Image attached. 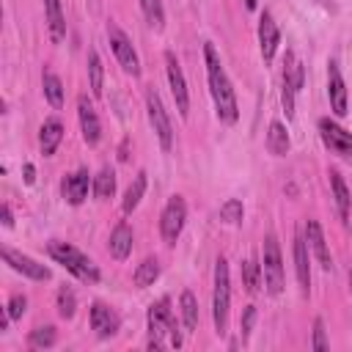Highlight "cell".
<instances>
[{"label": "cell", "instance_id": "6da1fadb", "mask_svg": "<svg viewBox=\"0 0 352 352\" xmlns=\"http://www.w3.org/2000/svg\"><path fill=\"white\" fill-rule=\"evenodd\" d=\"M204 60H206V80H209V94L214 99V110L217 118L223 124H234L239 118V107H236V94L234 85L220 63V55L214 52L212 44H204Z\"/></svg>", "mask_w": 352, "mask_h": 352}, {"label": "cell", "instance_id": "7a4b0ae2", "mask_svg": "<svg viewBox=\"0 0 352 352\" xmlns=\"http://www.w3.org/2000/svg\"><path fill=\"white\" fill-rule=\"evenodd\" d=\"M148 333H151V341H148V349H162L168 338L170 346H182V333L176 327V319H173V311H170V300L168 297H160L157 302L148 305Z\"/></svg>", "mask_w": 352, "mask_h": 352}, {"label": "cell", "instance_id": "3957f363", "mask_svg": "<svg viewBox=\"0 0 352 352\" xmlns=\"http://www.w3.org/2000/svg\"><path fill=\"white\" fill-rule=\"evenodd\" d=\"M47 253H50L58 264H63L74 278H80V280H85V283H96V280H99V270H96V264H94L82 250H77L74 245L52 239V242L47 245Z\"/></svg>", "mask_w": 352, "mask_h": 352}, {"label": "cell", "instance_id": "277c9868", "mask_svg": "<svg viewBox=\"0 0 352 352\" xmlns=\"http://www.w3.org/2000/svg\"><path fill=\"white\" fill-rule=\"evenodd\" d=\"M228 308H231V272L228 261L217 258L214 261V292H212V319L217 336H226L228 330Z\"/></svg>", "mask_w": 352, "mask_h": 352}, {"label": "cell", "instance_id": "5b68a950", "mask_svg": "<svg viewBox=\"0 0 352 352\" xmlns=\"http://www.w3.org/2000/svg\"><path fill=\"white\" fill-rule=\"evenodd\" d=\"M261 272H264V286L270 294H280L283 292V261H280V245L275 239V234L264 236V248H261Z\"/></svg>", "mask_w": 352, "mask_h": 352}, {"label": "cell", "instance_id": "8992f818", "mask_svg": "<svg viewBox=\"0 0 352 352\" xmlns=\"http://www.w3.org/2000/svg\"><path fill=\"white\" fill-rule=\"evenodd\" d=\"M184 220H187V204L182 195H170L162 214H160V234L165 239V245H176L182 228H184Z\"/></svg>", "mask_w": 352, "mask_h": 352}, {"label": "cell", "instance_id": "52a82bcc", "mask_svg": "<svg viewBox=\"0 0 352 352\" xmlns=\"http://www.w3.org/2000/svg\"><path fill=\"white\" fill-rule=\"evenodd\" d=\"M107 38H110V50H113L116 60L121 63V69H124L126 74L138 77V74H140V60H138V52H135L129 36H126L118 25L110 22V25H107Z\"/></svg>", "mask_w": 352, "mask_h": 352}, {"label": "cell", "instance_id": "ba28073f", "mask_svg": "<svg viewBox=\"0 0 352 352\" xmlns=\"http://www.w3.org/2000/svg\"><path fill=\"white\" fill-rule=\"evenodd\" d=\"M300 88H302V63L297 60L294 52H286V60H283V91H280V102H283L286 118L294 116V96H297Z\"/></svg>", "mask_w": 352, "mask_h": 352}, {"label": "cell", "instance_id": "9c48e42d", "mask_svg": "<svg viewBox=\"0 0 352 352\" xmlns=\"http://www.w3.org/2000/svg\"><path fill=\"white\" fill-rule=\"evenodd\" d=\"M146 110H148V124L154 126L157 138H160V146L168 151L173 146V126H170V118H168V110L160 99L157 91H148L146 94Z\"/></svg>", "mask_w": 352, "mask_h": 352}, {"label": "cell", "instance_id": "30bf717a", "mask_svg": "<svg viewBox=\"0 0 352 352\" xmlns=\"http://www.w3.org/2000/svg\"><path fill=\"white\" fill-rule=\"evenodd\" d=\"M319 135H322V143H324L333 154H338L344 162L352 165V135H349L344 126H338V124L330 121V118H319Z\"/></svg>", "mask_w": 352, "mask_h": 352}, {"label": "cell", "instance_id": "8fae6325", "mask_svg": "<svg viewBox=\"0 0 352 352\" xmlns=\"http://www.w3.org/2000/svg\"><path fill=\"white\" fill-rule=\"evenodd\" d=\"M165 72H168V85H170V94H173V102H176V110L182 118H187L190 113V94H187V80H184V72L176 60L173 52H165Z\"/></svg>", "mask_w": 352, "mask_h": 352}, {"label": "cell", "instance_id": "7c38bea8", "mask_svg": "<svg viewBox=\"0 0 352 352\" xmlns=\"http://www.w3.org/2000/svg\"><path fill=\"white\" fill-rule=\"evenodd\" d=\"M3 258H6V264H8L11 270L22 272V275L30 278V280H50V267L38 264L36 258H30V256H25V253H19V250H14V248H3Z\"/></svg>", "mask_w": 352, "mask_h": 352}, {"label": "cell", "instance_id": "4fadbf2b", "mask_svg": "<svg viewBox=\"0 0 352 352\" xmlns=\"http://www.w3.org/2000/svg\"><path fill=\"white\" fill-rule=\"evenodd\" d=\"M77 116H80V129H82L85 143L96 146L99 138H102V124H99V116H96V110H94V104L85 94L77 99Z\"/></svg>", "mask_w": 352, "mask_h": 352}, {"label": "cell", "instance_id": "5bb4252c", "mask_svg": "<svg viewBox=\"0 0 352 352\" xmlns=\"http://www.w3.org/2000/svg\"><path fill=\"white\" fill-rule=\"evenodd\" d=\"M118 327H121V316L110 305H104V302H94L91 305V330H96L99 338L116 336Z\"/></svg>", "mask_w": 352, "mask_h": 352}, {"label": "cell", "instance_id": "9a60e30c", "mask_svg": "<svg viewBox=\"0 0 352 352\" xmlns=\"http://www.w3.org/2000/svg\"><path fill=\"white\" fill-rule=\"evenodd\" d=\"M327 96H330V107L336 116H346V85L341 77V69L336 60L327 63Z\"/></svg>", "mask_w": 352, "mask_h": 352}, {"label": "cell", "instance_id": "2e32d148", "mask_svg": "<svg viewBox=\"0 0 352 352\" xmlns=\"http://www.w3.org/2000/svg\"><path fill=\"white\" fill-rule=\"evenodd\" d=\"M278 44H280V30H278L272 14L264 11V14H261V22H258V47H261V58H264V63H270V60L275 58Z\"/></svg>", "mask_w": 352, "mask_h": 352}, {"label": "cell", "instance_id": "e0dca14e", "mask_svg": "<svg viewBox=\"0 0 352 352\" xmlns=\"http://www.w3.org/2000/svg\"><path fill=\"white\" fill-rule=\"evenodd\" d=\"M305 239L319 261L322 270H333V258H330V250H327V242H324V234H322V226L316 220H308L305 223Z\"/></svg>", "mask_w": 352, "mask_h": 352}, {"label": "cell", "instance_id": "ac0fdd59", "mask_svg": "<svg viewBox=\"0 0 352 352\" xmlns=\"http://www.w3.org/2000/svg\"><path fill=\"white\" fill-rule=\"evenodd\" d=\"M60 190H63V198H66L72 206H80V204L88 198V170L82 168V170L69 173V176L63 179Z\"/></svg>", "mask_w": 352, "mask_h": 352}, {"label": "cell", "instance_id": "d6986e66", "mask_svg": "<svg viewBox=\"0 0 352 352\" xmlns=\"http://www.w3.org/2000/svg\"><path fill=\"white\" fill-rule=\"evenodd\" d=\"M60 140H63V124L58 118H47L41 124V129H38V146H41L44 157L55 154V148H58Z\"/></svg>", "mask_w": 352, "mask_h": 352}, {"label": "cell", "instance_id": "ffe728a7", "mask_svg": "<svg viewBox=\"0 0 352 352\" xmlns=\"http://www.w3.org/2000/svg\"><path fill=\"white\" fill-rule=\"evenodd\" d=\"M110 256L113 258H118V261H124L129 253H132V228L126 226V223H118L116 228H113V234H110Z\"/></svg>", "mask_w": 352, "mask_h": 352}, {"label": "cell", "instance_id": "44dd1931", "mask_svg": "<svg viewBox=\"0 0 352 352\" xmlns=\"http://www.w3.org/2000/svg\"><path fill=\"white\" fill-rule=\"evenodd\" d=\"M44 16H47L50 38L52 41H63V36H66V19H63L60 0H44Z\"/></svg>", "mask_w": 352, "mask_h": 352}, {"label": "cell", "instance_id": "7402d4cb", "mask_svg": "<svg viewBox=\"0 0 352 352\" xmlns=\"http://www.w3.org/2000/svg\"><path fill=\"white\" fill-rule=\"evenodd\" d=\"M294 270H297V280L302 294H308L311 289V267H308V250H305V239L297 234L294 236Z\"/></svg>", "mask_w": 352, "mask_h": 352}, {"label": "cell", "instance_id": "603a6c76", "mask_svg": "<svg viewBox=\"0 0 352 352\" xmlns=\"http://www.w3.org/2000/svg\"><path fill=\"white\" fill-rule=\"evenodd\" d=\"M330 187H333V198H336L338 217L346 223V220H349V206H352V201H349V190H346V184H344V179H341L338 170H330Z\"/></svg>", "mask_w": 352, "mask_h": 352}, {"label": "cell", "instance_id": "cb8c5ba5", "mask_svg": "<svg viewBox=\"0 0 352 352\" xmlns=\"http://www.w3.org/2000/svg\"><path fill=\"white\" fill-rule=\"evenodd\" d=\"M267 151L275 157H283L289 151V132L280 121H272L267 129Z\"/></svg>", "mask_w": 352, "mask_h": 352}, {"label": "cell", "instance_id": "d4e9b609", "mask_svg": "<svg viewBox=\"0 0 352 352\" xmlns=\"http://www.w3.org/2000/svg\"><path fill=\"white\" fill-rule=\"evenodd\" d=\"M143 192H146V170H138V176L132 179V184H129V187H126V192H124V204H121L124 214H129V212H135V209H138V204H140Z\"/></svg>", "mask_w": 352, "mask_h": 352}, {"label": "cell", "instance_id": "484cf974", "mask_svg": "<svg viewBox=\"0 0 352 352\" xmlns=\"http://www.w3.org/2000/svg\"><path fill=\"white\" fill-rule=\"evenodd\" d=\"M157 278H160V261H157L154 256L143 258V261L138 264L135 275H132V280H135V286H138V289H146V286H151Z\"/></svg>", "mask_w": 352, "mask_h": 352}, {"label": "cell", "instance_id": "4316f807", "mask_svg": "<svg viewBox=\"0 0 352 352\" xmlns=\"http://www.w3.org/2000/svg\"><path fill=\"white\" fill-rule=\"evenodd\" d=\"M88 82H91V94L102 96V82H104V66L96 50H88Z\"/></svg>", "mask_w": 352, "mask_h": 352}, {"label": "cell", "instance_id": "83f0119b", "mask_svg": "<svg viewBox=\"0 0 352 352\" xmlns=\"http://www.w3.org/2000/svg\"><path fill=\"white\" fill-rule=\"evenodd\" d=\"M94 192H96L99 201L113 198V192H116V173H113V168H102L94 176Z\"/></svg>", "mask_w": 352, "mask_h": 352}, {"label": "cell", "instance_id": "f1b7e54d", "mask_svg": "<svg viewBox=\"0 0 352 352\" xmlns=\"http://www.w3.org/2000/svg\"><path fill=\"white\" fill-rule=\"evenodd\" d=\"M41 85H44V96H47V102H50L52 107H60V104H63V82H60V77L52 74V72H44Z\"/></svg>", "mask_w": 352, "mask_h": 352}, {"label": "cell", "instance_id": "f546056e", "mask_svg": "<svg viewBox=\"0 0 352 352\" xmlns=\"http://www.w3.org/2000/svg\"><path fill=\"white\" fill-rule=\"evenodd\" d=\"M261 278H264L261 264L253 261V258H248V261L242 264V283H245V289H248L250 294H256V292L261 289Z\"/></svg>", "mask_w": 352, "mask_h": 352}, {"label": "cell", "instance_id": "4dcf8cb0", "mask_svg": "<svg viewBox=\"0 0 352 352\" xmlns=\"http://www.w3.org/2000/svg\"><path fill=\"white\" fill-rule=\"evenodd\" d=\"M179 305H182V322H184V327L187 330H195V324H198V302H195V294L192 292H182Z\"/></svg>", "mask_w": 352, "mask_h": 352}, {"label": "cell", "instance_id": "1f68e13d", "mask_svg": "<svg viewBox=\"0 0 352 352\" xmlns=\"http://www.w3.org/2000/svg\"><path fill=\"white\" fill-rule=\"evenodd\" d=\"M140 8H143L146 22H148L154 30H160V28L165 25V8H162V0H140Z\"/></svg>", "mask_w": 352, "mask_h": 352}, {"label": "cell", "instance_id": "d6a6232c", "mask_svg": "<svg viewBox=\"0 0 352 352\" xmlns=\"http://www.w3.org/2000/svg\"><path fill=\"white\" fill-rule=\"evenodd\" d=\"M30 346L33 349H50L55 341H58V333H55V327L52 324H44V327H36V330H30Z\"/></svg>", "mask_w": 352, "mask_h": 352}, {"label": "cell", "instance_id": "836d02e7", "mask_svg": "<svg viewBox=\"0 0 352 352\" xmlns=\"http://www.w3.org/2000/svg\"><path fill=\"white\" fill-rule=\"evenodd\" d=\"M74 311H77V297H74V292H72L69 286H60V289H58V314H60L63 319H72Z\"/></svg>", "mask_w": 352, "mask_h": 352}, {"label": "cell", "instance_id": "e575fe53", "mask_svg": "<svg viewBox=\"0 0 352 352\" xmlns=\"http://www.w3.org/2000/svg\"><path fill=\"white\" fill-rule=\"evenodd\" d=\"M242 214H245V209H242V201H236V198H228V201L220 206V220H223V223L236 226V223L242 220Z\"/></svg>", "mask_w": 352, "mask_h": 352}, {"label": "cell", "instance_id": "d590c367", "mask_svg": "<svg viewBox=\"0 0 352 352\" xmlns=\"http://www.w3.org/2000/svg\"><path fill=\"white\" fill-rule=\"evenodd\" d=\"M311 349H316V352L330 349V341L324 336V322L322 319H314V341H311Z\"/></svg>", "mask_w": 352, "mask_h": 352}, {"label": "cell", "instance_id": "8d00e7d4", "mask_svg": "<svg viewBox=\"0 0 352 352\" xmlns=\"http://www.w3.org/2000/svg\"><path fill=\"white\" fill-rule=\"evenodd\" d=\"M6 311H8L11 319H19V316L28 311V297H25V294H14V297L8 300V305H6Z\"/></svg>", "mask_w": 352, "mask_h": 352}, {"label": "cell", "instance_id": "74e56055", "mask_svg": "<svg viewBox=\"0 0 352 352\" xmlns=\"http://www.w3.org/2000/svg\"><path fill=\"white\" fill-rule=\"evenodd\" d=\"M253 319H256V308H253V305H248V308H245V314H242V319H239V333H242V338H248V336H250V330H253Z\"/></svg>", "mask_w": 352, "mask_h": 352}, {"label": "cell", "instance_id": "f35d334b", "mask_svg": "<svg viewBox=\"0 0 352 352\" xmlns=\"http://www.w3.org/2000/svg\"><path fill=\"white\" fill-rule=\"evenodd\" d=\"M3 226H6V228H11V226H14V217H11L8 204H3Z\"/></svg>", "mask_w": 352, "mask_h": 352}, {"label": "cell", "instance_id": "ab89813d", "mask_svg": "<svg viewBox=\"0 0 352 352\" xmlns=\"http://www.w3.org/2000/svg\"><path fill=\"white\" fill-rule=\"evenodd\" d=\"M33 179H36V168H33L30 162H25V182L33 184Z\"/></svg>", "mask_w": 352, "mask_h": 352}, {"label": "cell", "instance_id": "60d3db41", "mask_svg": "<svg viewBox=\"0 0 352 352\" xmlns=\"http://www.w3.org/2000/svg\"><path fill=\"white\" fill-rule=\"evenodd\" d=\"M349 292H352V272H349Z\"/></svg>", "mask_w": 352, "mask_h": 352}]
</instances>
